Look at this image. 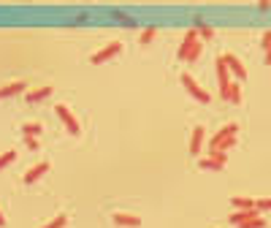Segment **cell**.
<instances>
[{"instance_id": "cell-27", "label": "cell", "mask_w": 271, "mask_h": 228, "mask_svg": "<svg viewBox=\"0 0 271 228\" xmlns=\"http://www.w3.org/2000/svg\"><path fill=\"white\" fill-rule=\"evenodd\" d=\"M266 66H271V49H266Z\"/></svg>"}, {"instance_id": "cell-3", "label": "cell", "mask_w": 271, "mask_h": 228, "mask_svg": "<svg viewBox=\"0 0 271 228\" xmlns=\"http://www.w3.org/2000/svg\"><path fill=\"white\" fill-rule=\"evenodd\" d=\"M122 52V41H111V44H106L100 52H95L92 57H90V62L92 66H100V62H106V60H111V57H117V54Z\"/></svg>"}, {"instance_id": "cell-11", "label": "cell", "mask_w": 271, "mask_h": 228, "mask_svg": "<svg viewBox=\"0 0 271 228\" xmlns=\"http://www.w3.org/2000/svg\"><path fill=\"white\" fill-rule=\"evenodd\" d=\"M46 171H49V163H36L33 169L27 171L25 174V185H33V182H38V179H41Z\"/></svg>"}, {"instance_id": "cell-8", "label": "cell", "mask_w": 271, "mask_h": 228, "mask_svg": "<svg viewBox=\"0 0 271 228\" xmlns=\"http://www.w3.org/2000/svg\"><path fill=\"white\" fill-rule=\"evenodd\" d=\"M52 92H54L52 84H46V87H38V90H27V92H25V101H27V104H38V101L49 98Z\"/></svg>"}, {"instance_id": "cell-16", "label": "cell", "mask_w": 271, "mask_h": 228, "mask_svg": "<svg viewBox=\"0 0 271 228\" xmlns=\"http://www.w3.org/2000/svg\"><path fill=\"white\" fill-rule=\"evenodd\" d=\"M230 204H233V207H239V209H252V207H255V201H252V199H242V196L230 199Z\"/></svg>"}, {"instance_id": "cell-21", "label": "cell", "mask_w": 271, "mask_h": 228, "mask_svg": "<svg viewBox=\"0 0 271 228\" xmlns=\"http://www.w3.org/2000/svg\"><path fill=\"white\" fill-rule=\"evenodd\" d=\"M242 228H266V220L263 217H252V220H244Z\"/></svg>"}, {"instance_id": "cell-13", "label": "cell", "mask_w": 271, "mask_h": 228, "mask_svg": "<svg viewBox=\"0 0 271 228\" xmlns=\"http://www.w3.org/2000/svg\"><path fill=\"white\" fill-rule=\"evenodd\" d=\"M252 217H260V212L258 209H239V212H233V215H230V223L233 225H242L244 220H252Z\"/></svg>"}, {"instance_id": "cell-9", "label": "cell", "mask_w": 271, "mask_h": 228, "mask_svg": "<svg viewBox=\"0 0 271 228\" xmlns=\"http://www.w3.org/2000/svg\"><path fill=\"white\" fill-rule=\"evenodd\" d=\"M214 68H217V82H220V92L230 84V71H228V66L222 62V57H217V62H214Z\"/></svg>"}, {"instance_id": "cell-10", "label": "cell", "mask_w": 271, "mask_h": 228, "mask_svg": "<svg viewBox=\"0 0 271 228\" xmlns=\"http://www.w3.org/2000/svg\"><path fill=\"white\" fill-rule=\"evenodd\" d=\"M114 223L122 225V228H139V225H141V217H139V215H125V212H117V215H114Z\"/></svg>"}, {"instance_id": "cell-17", "label": "cell", "mask_w": 271, "mask_h": 228, "mask_svg": "<svg viewBox=\"0 0 271 228\" xmlns=\"http://www.w3.org/2000/svg\"><path fill=\"white\" fill-rule=\"evenodd\" d=\"M22 133H25V136H38V133H41V125L38 122H25L22 125Z\"/></svg>"}, {"instance_id": "cell-6", "label": "cell", "mask_w": 271, "mask_h": 228, "mask_svg": "<svg viewBox=\"0 0 271 228\" xmlns=\"http://www.w3.org/2000/svg\"><path fill=\"white\" fill-rule=\"evenodd\" d=\"M222 62L228 66V71L236 76V79H247V68H244V62L236 57V54H222Z\"/></svg>"}, {"instance_id": "cell-25", "label": "cell", "mask_w": 271, "mask_h": 228, "mask_svg": "<svg viewBox=\"0 0 271 228\" xmlns=\"http://www.w3.org/2000/svg\"><path fill=\"white\" fill-rule=\"evenodd\" d=\"M25 144H27L30 149H38V139H36V136H25Z\"/></svg>"}, {"instance_id": "cell-19", "label": "cell", "mask_w": 271, "mask_h": 228, "mask_svg": "<svg viewBox=\"0 0 271 228\" xmlns=\"http://www.w3.org/2000/svg\"><path fill=\"white\" fill-rule=\"evenodd\" d=\"M17 160V152H14V149H9V152H3L0 155V171H3L6 166H9V163H14Z\"/></svg>"}, {"instance_id": "cell-14", "label": "cell", "mask_w": 271, "mask_h": 228, "mask_svg": "<svg viewBox=\"0 0 271 228\" xmlns=\"http://www.w3.org/2000/svg\"><path fill=\"white\" fill-rule=\"evenodd\" d=\"M25 92V82H11L6 87H0V95L3 98H14V95H22Z\"/></svg>"}, {"instance_id": "cell-22", "label": "cell", "mask_w": 271, "mask_h": 228, "mask_svg": "<svg viewBox=\"0 0 271 228\" xmlns=\"http://www.w3.org/2000/svg\"><path fill=\"white\" fill-rule=\"evenodd\" d=\"M65 225H68V217H65V215H57L52 223H46L44 228H65Z\"/></svg>"}, {"instance_id": "cell-26", "label": "cell", "mask_w": 271, "mask_h": 228, "mask_svg": "<svg viewBox=\"0 0 271 228\" xmlns=\"http://www.w3.org/2000/svg\"><path fill=\"white\" fill-rule=\"evenodd\" d=\"M258 11H271V0H260V3H258Z\"/></svg>"}, {"instance_id": "cell-15", "label": "cell", "mask_w": 271, "mask_h": 228, "mask_svg": "<svg viewBox=\"0 0 271 228\" xmlns=\"http://www.w3.org/2000/svg\"><path fill=\"white\" fill-rule=\"evenodd\" d=\"M198 166H201L204 171H222V169H225V163H220L214 158H201V160H198Z\"/></svg>"}, {"instance_id": "cell-20", "label": "cell", "mask_w": 271, "mask_h": 228, "mask_svg": "<svg viewBox=\"0 0 271 228\" xmlns=\"http://www.w3.org/2000/svg\"><path fill=\"white\" fill-rule=\"evenodd\" d=\"M198 33H201V38H206V41H209V38H214V27H209V25H204V22H198Z\"/></svg>"}, {"instance_id": "cell-18", "label": "cell", "mask_w": 271, "mask_h": 228, "mask_svg": "<svg viewBox=\"0 0 271 228\" xmlns=\"http://www.w3.org/2000/svg\"><path fill=\"white\" fill-rule=\"evenodd\" d=\"M155 36H157V27H155V25H149L144 33H141V44H152V41H155Z\"/></svg>"}, {"instance_id": "cell-28", "label": "cell", "mask_w": 271, "mask_h": 228, "mask_svg": "<svg viewBox=\"0 0 271 228\" xmlns=\"http://www.w3.org/2000/svg\"><path fill=\"white\" fill-rule=\"evenodd\" d=\"M3 225H6V215L0 212V228H3Z\"/></svg>"}, {"instance_id": "cell-23", "label": "cell", "mask_w": 271, "mask_h": 228, "mask_svg": "<svg viewBox=\"0 0 271 228\" xmlns=\"http://www.w3.org/2000/svg\"><path fill=\"white\" fill-rule=\"evenodd\" d=\"M255 209H258V212H263V209H271V199H258V201H255Z\"/></svg>"}, {"instance_id": "cell-12", "label": "cell", "mask_w": 271, "mask_h": 228, "mask_svg": "<svg viewBox=\"0 0 271 228\" xmlns=\"http://www.w3.org/2000/svg\"><path fill=\"white\" fill-rule=\"evenodd\" d=\"M220 95H222V98H228L230 104H242V84H239V82H230L228 87L220 92Z\"/></svg>"}, {"instance_id": "cell-29", "label": "cell", "mask_w": 271, "mask_h": 228, "mask_svg": "<svg viewBox=\"0 0 271 228\" xmlns=\"http://www.w3.org/2000/svg\"><path fill=\"white\" fill-rule=\"evenodd\" d=\"M0 98H3V95H0Z\"/></svg>"}, {"instance_id": "cell-24", "label": "cell", "mask_w": 271, "mask_h": 228, "mask_svg": "<svg viewBox=\"0 0 271 228\" xmlns=\"http://www.w3.org/2000/svg\"><path fill=\"white\" fill-rule=\"evenodd\" d=\"M209 158H214V160H220V163H228V158H225V152H217V149H212V152H209Z\"/></svg>"}, {"instance_id": "cell-1", "label": "cell", "mask_w": 271, "mask_h": 228, "mask_svg": "<svg viewBox=\"0 0 271 228\" xmlns=\"http://www.w3.org/2000/svg\"><path fill=\"white\" fill-rule=\"evenodd\" d=\"M177 54H179V60H185V62H195L198 57H201L204 49H201V38H198V30H187V36H185V41L179 44Z\"/></svg>"}, {"instance_id": "cell-5", "label": "cell", "mask_w": 271, "mask_h": 228, "mask_svg": "<svg viewBox=\"0 0 271 228\" xmlns=\"http://www.w3.org/2000/svg\"><path fill=\"white\" fill-rule=\"evenodd\" d=\"M57 117H60V120H62V125H65V128L71 131V133H74V136H79V131H82V125H79V120H76V117H74V112H71V109L68 106H57Z\"/></svg>"}, {"instance_id": "cell-2", "label": "cell", "mask_w": 271, "mask_h": 228, "mask_svg": "<svg viewBox=\"0 0 271 228\" xmlns=\"http://www.w3.org/2000/svg\"><path fill=\"white\" fill-rule=\"evenodd\" d=\"M236 131H239V125H236V122H230V125H225L222 131H217V133H214V139L209 141V149L225 152L228 147H233V144H236Z\"/></svg>"}, {"instance_id": "cell-4", "label": "cell", "mask_w": 271, "mask_h": 228, "mask_svg": "<svg viewBox=\"0 0 271 228\" xmlns=\"http://www.w3.org/2000/svg\"><path fill=\"white\" fill-rule=\"evenodd\" d=\"M182 84H185V90H187L195 101H201V104H209V101H212V95H209V92H206L204 87H198L195 79H193L190 74H182Z\"/></svg>"}, {"instance_id": "cell-7", "label": "cell", "mask_w": 271, "mask_h": 228, "mask_svg": "<svg viewBox=\"0 0 271 228\" xmlns=\"http://www.w3.org/2000/svg\"><path fill=\"white\" fill-rule=\"evenodd\" d=\"M204 125H195L193 136H190V155H201V144H204Z\"/></svg>"}]
</instances>
